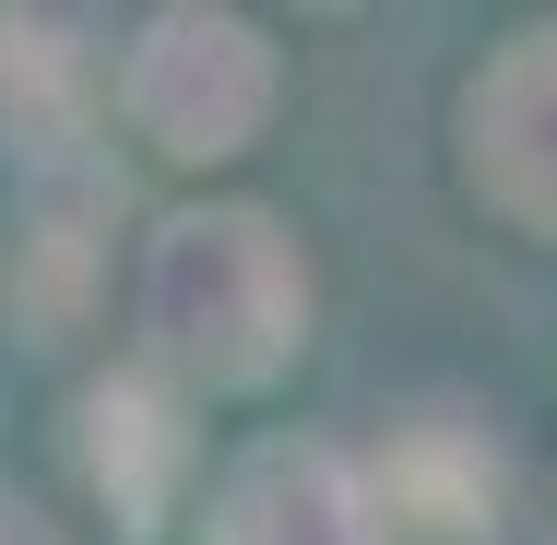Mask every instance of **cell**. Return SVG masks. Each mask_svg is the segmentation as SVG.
<instances>
[{
  "mask_svg": "<svg viewBox=\"0 0 557 545\" xmlns=\"http://www.w3.org/2000/svg\"><path fill=\"white\" fill-rule=\"evenodd\" d=\"M84 474H96V498L119 510V534H154L166 498H178V474H190L178 404H166L154 380H108V392L84 404Z\"/></svg>",
  "mask_w": 557,
  "mask_h": 545,
  "instance_id": "5",
  "label": "cell"
},
{
  "mask_svg": "<svg viewBox=\"0 0 557 545\" xmlns=\"http://www.w3.org/2000/svg\"><path fill=\"white\" fill-rule=\"evenodd\" d=\"M202 545H380V498L321 438H261L202 498Z\"/></svg>",
  "mask_w": 557,
  "mask_h": 545,
  "instance_id": "4",
  "label": "cell"
},
{
  "mask_svg": "<svg viewBox=\"0 0 557 545\" xmlns=\"http://www.w3.org/2000/svg\"><path fill=\"white\" fill-rule=\"evenodd\" d=\"M143 344L202 380V392H261L297 344H309V261L297 237L249 202H190L143 237Z\"/></svg>",
  "mask_w": 557,
  "mask_h": 545,
  "instance_id": "1",
  "label": "cell"
},
{
  "mask_svg": "<svg viewBox=\"0 0 557 545\" xmlns=\"http://www.w3.org/2000/svg\"><path fill=\"white\" fill-rule=\"evenodd\" d=\"M0 545H72V534H60L36 498H12V486H0Z\"/></svg>",
  "mask_w": 557,
  "mask_h": 545,
  "instance_id": "8",
  "label": "cell"
},
{
  "mask_svg": "<svg viewBox=\"0 0 557 545\" xmlns=\"http://www.w3.org/2000/svg\"><path fill=\"white\" fill-rule=\"evenodd\" d=\"M273 96H285L273 36L237 24V12H202V0L154 12V24L131 36V60H119V119H131L143 154H166V166H225V154H249L261 119H273Z\"/></svg>",
  "mask_w": 557,
  "mask_h": 545,
  "instance_id": "2",
  "label": "cell"
},
{
  "mask_svg": "<svg viewBox=\"0 0 557 545\" xmlns=\"http://www.w3.org/2000/svg\"><path fill=\"white\" fill-rule=\"evenodd\" d=\"M380 486H392V510H404V522H440V534H462V522H486V498H498V462H474L462 438L416 428V438H404V462H392Z\"/></svg>",
  "mask_w": 557,
  "mask_h": 545,
  "instance_id": "7",
  "label": "cell"
},
{
  "mask_svg": "<svg viewBox=\"0 0 557 545\" xmlns=\"http://www.w3.org/2000/svg\"><path fill=\"white\" fill-rule=\"evenodd\" d=\"M462 178L474 202L522 237H557V24L510 36L462 84Z\"/></svg>",
  "mask_w": 557,
  "mask_h": 545,
  "instance_id": "3",
  "label": "cell"
},
{
  "mask_svg": "<svg viewBox=\"0 0 557 545\" xmlns=\"http://www.w3.org/2000/svg\"><path fill=\"white\" fill-rule=\"evenodd\" d=\"M84 108V48L36 12H0V143H60Z\"/></svg>",
  "mask_w": 557,
  "mask_h": 545,
  "instance_id": "6",
  "label": "cell"
}]
</instances>
